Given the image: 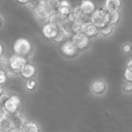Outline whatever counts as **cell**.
<instances>
[{
	"instance_id": "obj_10",
	"label": "cell",
	"mask_w": 132,
	"mask_h": 132,
	"mask_svg": "<svg viewBox=\"0 0 132 132\" xmlns=\"http://www.w3.org/2000/svg\"><path fill=\"white\" fill-rule=\"evenodd\" d=\"M82 32L85 33L89 37H95L99 34V27L89 19L85 21L82 24Z\"/></svg>"
},
{
	"instance_id": "obj_25",
	"label": "cell",
	"mask_w": 132,
	"mask_h": 132,
	"mask_svg": "<svg viewBox=\"0 0 132 132\" xmlns=\"http://www.w3.org/2000/svg\"><path fill=\"white\" fill-rule=\"evenodd\" d=\"M37 87V81L36 80L31 78L27 81L25 83V88L28 91H33Z\"/></svg>"
},
{
	"instance_id": "obj_18",
	"label": "cell",
	"mask_w": 132,
	"mask_h": 132,
	"mask_svg": "<svg viewBox=\"0 0 132 132\" xmlns=\"http://www.w3.org/2000/svg\"><path fill=\"white\" fill-rule=\"evenodd\" d=\"M121 6V0H106L104 2V6L108 11H119Z\"/></svg>"
},
{
	"instance_id": "obj_19",
	"label": "cell",
	"mask_w": 132,
	"mask_h": 132,
	"mask_svg": "<svg viewBox=\"0 0 132 132\" xmlns=\"http://www.w3.org/2000/svg\"><path fill=\"white\" fill-rule=\"evenodd\" d=\"M23 132H38L40 131L38 124L33 121H29L24 123L22 128Z\"/></svg>"
},
{
	"instance_id": "obj_16",
	"label": "cell",
	"mask_w": 132,
	"mask_h": 132,
	"mask_svg": "<svg viewBox=\"0 0 132 132\" xmlns=\"http://www.w3.org/2000/svg\"><path fill=\"white\" fill-rule=\"evenodd\" d=\"M73 6L67 0H62L60 6L58 9V12L63 15L64 18H67L70 16L72 12Z\"/></svg>"
},
{
	"instance_id": "obj_36",
	"label": "cell",
	"mask_w": 132,
	"mask_h": 132,
	"mask_svg": "<svg viewBox=\"0 0 132 132\" xmlns=\"http://www.w3.org/2000/svg\"><path fill=\"white\" fill-rule=\"evenodd\" d=\"M41 1H42V2H45V1H46V0H41Z\"/></svg>"
},
{
	"instance_id": "obj_32",
	"label": "cell",
	"mask_w": 132,
	"mask_h": 132,
	"mask_svg": "<svg viewBox=\"0 0 132 132\" xmlns=\"http://www.w3.org/2000/svg\"><path fill=\"white\" fill-rule=\"evenodd\" d=\"M126 68L132 70V58L128 61L127 63H126Z\"/></svg>"
},
{
	"instance_id": "obj_21",
	"label": "cell",
	"mask_w": 132,
	"mask_h": 132,
	"mask_svg": "<svg viewBox=\"0 0 132 132\" xmlns=\"http://www.w3.org/2000/svg\"><path fill=\"white\" fill-rule=\"evenodd\" d=\"M68 36L67 34L61 28H59L56 34L53 37L52 41L54 43H63L64 41H66V39L67 38Z\"/></svg>"
},
{
	"instance_id": "obj_27",
	"label": "cell",
	"mask_w": 132,
	"mask_h": 132,
	"mask_svg": "<svg viewBox=\"0 0 132 132\" xmlns=\"http://www.w3.org/2000/svg\"><path fill=\"white\" fill-rule=\"evenodd\" d=\"M41 3V0H28V2L25 4V5L29 9L34 10Z\"/></svg>"
},
{
	"instance_id": "obj_29",
	"label": "cell",
	"mask_w": 132,
	"mask_h": 132,
	"mask_svg": "<svg viewBox=\"0 0 132 132\" xmlns=\"http://www.w3.org/2000/svg\"><path fill=\"white\" fill-rule=\"evenodd\" d=\"M122 50L124 54H128L132 51V45L130 43H125L122 47Z\"/></svg>"
},
{
	"instance_id": "obj_7",
	"label": "cell",
	"mask_w": 132,
	"mask_h": 132,
	"mask_svg": "<svg viewBox=\"0 0 132 132\" xmlns=\"http://www.w3.org/2000/svg\"><path fill=\"white\" fill-rule=\"evenodd\" d=\"M71 39L78 48L79 50H83L86 48L90 42V37L82 32L73 34L72 36Z\"/></svg>"
},
{
	"instance_id": "obj_9",
	"label": "cell",
	"mask_w": 132,
	"mask_h": 132,
	"mask_svg": "<svg viewBox=\"0 0 132 132\" xmlns=\"http://www.w3.org/2000/svg\"><path fill=\"white\" fill-rule=\"evenodd\" d=\"M8 116L11 119L12 121L13 126H14V128H13V129L10 132H23L22 128H23V125L26 122V121L22 117L21 112L18 110L16 113H14V114H8Z\"/></svg>"
},
{
	"instance_id": "obj_6",
	"label": "cell",
	"mask_w": 132,
	"mask_h": 132,
	"mask_svg": "<svg viewBox=\"0 0 132 132\" xmlns=\"http://www.w3.org/2000/svg\"><path fill=\"white\" fill-rule=\"evenodd\" d=\"M60 50L62 54L67 57H73L77 54L79 48L71 39L64 41L62 43L60 46Z\"/></svg>"
},
{
	"instance_id": "obj_4",
	"label": "cell",
	"mask_w": 132,
	"mask_h": 132,
	"mask_svg": "<svg viewBox=\"0 0 132 132\" xmlns=\"http://www.w3.org/2000/svg\"><path fill=\"white\" fill-rule=\"evenodd\" d=\"M35 18L41 21H48L50 16L51 15L52 10L49 9L45 2H42L33 10Z\"/></svg>"
},
{
	"instance_id": "obj_2",
	"label": "cell",
	"mask_w": 132,
	"mask_h": 132,
	"mask_svg": "<svg viewBox=\"0 0 132 132\" xmlns=\"http://www.w3.org/2000/svg\"><path fill=\"white\" fill-rule=\"evenodd\" d=\"M13 50L15 54L25 57L30 53L32 45L27 39L20 37L17 39L14 43Z\"/></svg>"
},
{
	"instance_id": "obj_14",
	"label": "cell",
	"mask_w": 132,
	"mask_h": 132,
	"mask_svg": "<svg viewBox=\"0 0 132 132\" xmlns=\"http://www.w3.org/2000/svg\"><path fill=\"white\" fill-rule=\"evenodd\" d=\"M79 5L84 14L87 16L91 15L95 10V4L90 0H82Z\"/></svg>"
},
{
	"instance_id": "obj_1",
	"label": "cell",
	"mask_w": 132,
	"mask_h": 132,
	"mask_svg": "<svg viewBox=\"0 0 132 132\" xmlns=\"http://www.w3.org/2000/svg\"><path fill=\"white\" fill-rule=\"evenodd\" d=\"M90 19L98 27H102L109 22V11L105 6L99 8L90 15Z\"/></svg>"
},
{
	"instance_id": "obj_34",
	"label": "cell",
	"mask_w": 132,
	"mask_h": 132,
	"mask_svg": "<svg viewBox=\"0 0 132 132\" xmlns=\"http://www.w3.org/2000/svg\"><path fill=\"white\" fill-rule=\"evenodd\" d=\"M0 48H1V56H3V46L2 44L0 45Z\"/></svg>"
},
{
	"instance_id": "obj_20",
	"label": "cell",
	"mask_w": 132,
	"mask_h": 132,
	"mask_svg": "<svg viewBox=\"0 0 132 132\" xmlns=\"http://www.w3.org/2000/svg\"><path fill=\"white\" fill-rule=\"evenodd\" d=\"M114 25L108 22L102 27H99V34L103 36H109L113 33Z\"/></svg>"
},
{
	"instance_id": "obj_30",
	"label": "cell",
	"mask_w": 132,
	"mask_h": 132,
	"mask_svg": "<svg viewBox=\"0 0 132 132\" xmlns=\"http://www.w3.org/2000/svg\"><path fill=\"white\" fill-rule=\"evenodd\" d=\"M6 74L7 73L6 72H3L2 70L0 71V83H1V85H3L6 81V79H7V76H6Z\"/></svg>"
},
{
	"instance_id": "obj_22",
	"label": "cell",
	"mask_w": 132,
	"mask_h": 132,
	"mask_svg": "<svg viewBox=\"0 0 132 132\" xmlns=\"http://www.w3.org/2000/svg\"><path fill=\"white\" fill-rule=\"evenodd\" d=\"M121 14L119 11H109V23L116 25L119 22Z\"/></svg>"
},
{
	"instance_id": "obj_28",
	"label": "cell",
	"mask_w": 132,
	"mask_h": 132,
	"mask_svg": "<svg viewBox=\"0 0 132 132\" xmlns=\"http://www.w3.org/2000/svg\"><path fill=\"white\" fill-rule=\"evenodd\" d=\"M124 77H125V80L132 82V70L126 68L125 71V73H124Z\"/></svg>"
},
{
	"instance_id": "obj_5",
	"label": "cell",
	"mask_w": 132,
	"mask_h": 132,
	"mask_svg": "<svg viewBox=\"0 0 132 132\" xmlns=\"http://www.w3.org/2000/svg\"><path fill=\"white\" fill-rule=\"evenodd\" d=\"M20 104V99L16 95H12L3 105L1 106V108L8 114H14L19 110Z\"/></svg>"
},
{
	"instance_id": "obj_23",
	"label": "cell",
	"mask_w": 132,
	"mask_h": 132,
	"mask_svg": "<svg viewBox=\"0 0 132 132\" xmlns=\"http://www.w3.org/2000/svg\"><path fill=\"white\" fill-rule=\"evenodd\" d=\"M61 1L62 0H46L45 3L52 12H58V9L60 6Z\"/></svg>"
},
{
	"instance_id": "obj_3",
	"label": "cell",
	"mask_w": 132,
	"mask_h": 132,
	"mask_svg": "<svg viewBox=\"0 0 132 132\" xmlns=\"http://www.w3.org/2000/svg\"><path fill=\"white\" fill-rule=\"evenodd\" d=\"M9 61L11 67V72L15 73H20L24 66L27 63L25 57L18 55L15 53L10 57Z\"/></svg>"
},
{
	"instance_id": "obj_11",
	"label": "cell",
	"mask_w": 132,
	"mask_h": 132,
	"mask_svg": "<svg viewBox=\"0 0 132 132\" xmlns=\"http://www.w3.org/2000/svg\"><path fill=\"white\" fill-rule=\"evenodd\" d=\"M59 28L54 26L50 23H45L42 28V33L46 38L48 39H52L53 37L55 36Z\"/></svg>"
},
{
	"instance_id": "obj_35",
	"label": "cell",
	"mask_w": 132,
	"mask_h": 132,
	"mask_svg": "<svg viewBox=\"0 0 132 132\" xmlns=\"http://www.w3.org/2000/svg\"><path fill=\"white\" fill-rule=\"evenodd\" d=\"M1 26H2L3 25V18H2V17L1 18Z\"/></svg>"
},
{
	"instance_id": "obj_26",
	"label": "cell",
	"mask_w": 132,
	"mask_h": 132,
	"mask_svg": "<svg viewBox=\"0 0 132 132\" xmlns=\"http://www.w3.org/2000/svg\"><path fill=\"white\" fill-rule=\"evenodd\" d=\"M122 90L124 92L126 93V94H131V93H132L131 81L126 80L122 85Z\"/></svg>"
},
{
	"instance_id": "obj_13",
	"label": "cell",
	"mask_w": 132,
	"mask_h": 132,
	"mask_svg": "<svg viewBox=\"0 0 132 132\" xmlns=\"http://www.w3.org/2000/svg\"><path fill=\"white\" fill-rule=\"evenodd\" d=\"M65 19L66 18H64L59 12H55L52 13L48 22L59 28L62 27L64 21H65Z\"/></svg>"
},
{
	"instance_id": "obj_33",
	"label": "cell",
	"mask_w": 132,
	"mask_h": 132,
	"mask_svg": "<svg viewBox=\"0 0 132 132\" xmlns=\"http://www.w3.org/2000/svg\"><path fill=\"white\" fill-rule=\"evenodd\" d=\"M18 3L21 4H26L27 2H28V0H16Z\"/></svg>"
},
{
	"instance_id": "obj_24",
	"label": "cell",
	"mask_w": 132,
	"mask_h": 132,
	"mask_svg": "<svg viewBox=\"0 0 132 132\" xmlns=\"http://www.w3.org/2000/svg\"><path fill=\"white\" fill-rule=\"evenodd\" d=\"M1 70L6 72V73L11 72V67H10L9 59L7 60L6 59L3 58L2 56H1Z\"/></svg>"
},
{
	"instance_id": "obj_8",
	"label": "cell",
	"mask_w": 132,
	"mask_h": 132,
	"mask_svg": "<svg viewBox=\"0 0 132 132\" xmlns=\"http://www.w3.org/2000/svg\"><path fill=\"white\" fill-rule=\"evenodd\" d=\"M107 85L105 81L103 79H97L92 82L90 85V90L92 93L95 95H103L106 92Z\"/></svg>"
},
{
	"instance_id": "obj_17",
	"label": "cell",
	"mask_w": 132,
	"mask_h": 132,
	"mask_svg": "<svg viewBox=\"0 0 132 132\" xmlns=\"http://www.w3.org/2000/svg\"><path fill=\"white\" fill-rule=\"evenodd\" d=\"M61 28L68 36H72L75 34V21L70 18H66Z\"/></svg>"
},
{
	"instance_id": "obj_31",
	"label": "cell",
	"mask_w": 132,
	"mask_h": 132,
	"mask_svg": "<svg viewBox=\"0 0 132 132\" xmlns=\"http://www.w3.org/2000/svg\"><path fill=\"white\" fill-rule=\"evenodd\" d=\"M10 95L7 94H1V97H0V103H1V106L4 104V103L10 98Z\"/></svg>"
},
{
	"instance_id": "obj_15",
	"label": "cell",
	"mask_w": 132,
	"mask_h": 132,
	"mask_svg": "<svg viewBox=\"0 0 132 132\" xmlns=\"http://www.w3.org/2000/svg\"><path fill=\"white\" fill-rule=\"evenodd\" d=\"M68 18H70L74 21L77 20H87V15H85L82 12V9L80 7V5H76L73 6L72 12Z\"/></svg>"
},
{
	"instance_id": "obj_12",
	"label": "cell",
	"mask_w": 132,
	"mask_h": 132,
	"mask_svg": "<svg viewBox=\"0 0 132 132\" xmlns=\"http://www.w3.org/2000/svg\"><path fill=\"white\" fill-rule=\"evenodd\" d=\"M36 73V68L33 64L30 63H27L22 70L21 71V76L24 79H29L33 78Z\"/></svg>"
}]
</instances>
